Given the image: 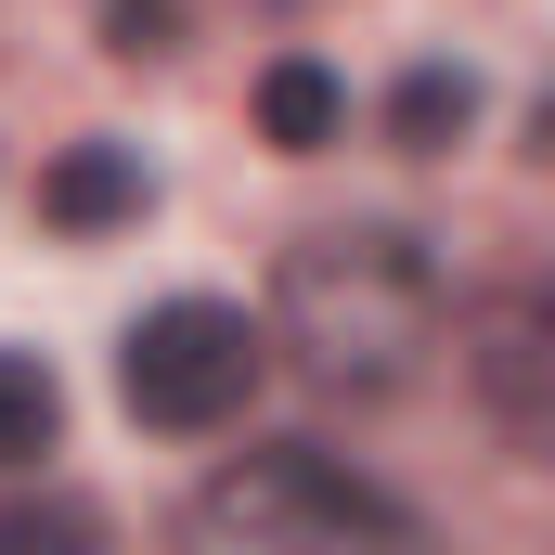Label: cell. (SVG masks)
<instances>
[{
  "instance_id": "6da1fadb",
  "label": "cell",
  "mask_w": 555,
  "mask_h": 555,
  "mask_svg": "<svg viewBox=\"0 0 555 555\" xmlns=\"http://www.w3.org/2000/svg\"><path fill=\"white\" fill-rule=\"evenodd\" d=\"M272 323L323 388H401L439 349V272L414 233H310L272 272Z\"/></svg>"
},
{
  "instance_id": "7a4b0ae2",
  "label": "cell",
  "mask_w": 555,
  "mask_h": 555,
  "mask_svg": "<svg viewBox=\"0 0 555 555\" xmlns=\"http://www.w3.org/2000/svg\"><path fill=\"white\" fill-rule=\"evenodd\" d=\"M181 543L194 555H388L401 543V504H388L375 478H349L336 452L272 439V452H233V465L194 491Z\"/></svg>"
},
{
  "instance_id": "3957f363",
  "label": "cell",
  "mask_w": 555,
  "mask_h": 555,
  "mask_svg": "<svg viewBox=\"0 0 555 555\" xmlns=\"http://www.w3.org/2000/svg\"><path fill=\"white\" fill-rule=\"evenodd\" d=\"M117 388H130L142 426H220L259 388V336H246V310H220V297H168V310L130 323Z\"/></svg>"
},
{
  "instance_id": "277c9868",
  "label": "cell",
  "mask_w": 555,
  "mask_h": 555,
  "mask_svg": "<svg viewBox=\"0 0 555 555\" xmlns=\"http://www.w3.org/2000/svg\"><path fill=\"white\" fill-rule=\"evenodd\" d=\"M142 207H155V181H142V155H117V142H78V155L39 168V220L52 233H117Z\"/></svg>"
},
{
  "instance_id": "5b68a950",
  "label": "cell",
  "mask_w": 555,
  "mask_h": 555,
  "mask_svg": "<svg viewBox=\"0 0 555 555\" xmlns=\"http://www.w3.org/2000/svg\"><path fill=\"white\" fill-rule=\"evenodd\" d=\"M259 130H272L284 155H323V142L349 130V91H336L323 65H272V78H259Z\"/></svg>"
},
{
  "instance_id": "8992f818",
  "label": "cell",
  "mask_w": 555,
  "mask_h": 555,
  "mask_svg": "<svg viewBox=\"0 0 555 555\" xmlns=\"http://www.w3.org/2000/svg\"><path fill=\"white\" fill-rule=\"evenodd\" d=\"M52 426H65L52 362H39V349H0V465H39V452H52Z\"/></svg>"
},
{
  "instance_id": "52a82bcc",
  "label": "cell",
  "mask_w": 555,
  "mask_h": 555,
  "mask_svg": "<svg viewBox=\"0 0 555 555\" xmlns=\"http://www.w3.org/2000/svg\"><path fill=\"white\" fill-rule=\"evenodd\" d=\"M0 555H117V530H104L91 504L39 491V504H0Z\"/></svg>"
},
{
  "instance_id": "ba28073f",
  "label": "cell",
  "mask_w": 555,
  "mask_h": 555,
  "mask_svg": "<svg viewBox=\"0 0 555 555\" xmlns=\"http://www.w3.org/2000/svg\"><path fill=\"white\" fill-rule=\"evenodd\" d=\"M465 117H478V91H465V65H414V78H401V104H388V130L414 142V155H426V142H452Z\"/></svg>"
},
{
  "instance_id": "9c48e42d",
  "label": "cell",
  "mask_w": 555,
  "mask_h": 555,
  "mask_svg": "<svg viewBox=\"0 0 555 555\" xmlns=\"http://www.w3.org/2000/svg\"><path fill=\"white\" fill-rule=\"evenodd\" d=\"M168 26H181V13H168V0H104V52H168Z\"/></svg>"
}]
</instances>
